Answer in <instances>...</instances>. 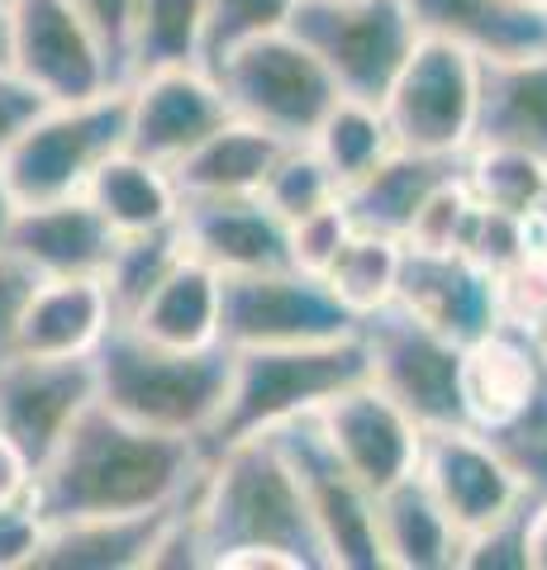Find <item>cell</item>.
I'll return each mask as SVG.
<instances>
[{"instance_id": "cell-30", "label": "cell", "mask_w": 547, "mask_h": 570, "mask_svg": "<svg viewBox=\"0 0 547 570\" xmlns=\"http://www.w3.org/2000/svg\"><path fill=\"white\" fill-rule=\"evenodd\" d=\"M457 176H462V186L471 190L476 205L519 214V219H534V209L547 195V157L515 148V142L476 138L462 153V163H457Z\"/></svg>"}, {"instance_id": "cell-46", "label": "cell", "mask_w": 547, "mask_h": 570, "mask_svg": "<svg viewBox=\"0 0 547 570\" xmlns=\"http://www.w3.org/2000/svg\"><path fill=\"white\" fill-rule=\"evenodd\" d=\"M33 494V461L10 433H0V504H20Z\"/></svg>"}, {"instance_id": "cell-42", "label": "cell", "mask_w": 547, "mask_h": 570, "mask_svg": "<svg viewBox=\"0 0 547 570\" xmlns=\"http://www.w3.org/2000/svg\"><path fill=\"white\" fill-rule=\"evenodd\" d=\"M43 513L33 504V494L20 499V504H0V570H25L33 566L43 547Z\"/></svg>"}, {"instance_id": "cell-43", "label": "cell", "mask_w": 547, "mask_h": 570, "mask_svg": "<svg viewBox=\"0 0 547 570\" xmlns=\"http://www.w3.org/2000/svg\"><path fill=\"white\" fill-rule=\"evenodd\" d=\"M81 10V20L96 29V39L110 52V62L119 67V81L129 77V33H134V10L138 0H72Z\"/></svg>"}, {"instance_id": "cell-9", "label": "cell", "mask_w": 547, "mask_h": 570, "mask_svg": "<svg viewBox=\"0 0 547 570\" xmlns=\"http://www.w3.org/2000/svg\"><path fill=\"white\" fill-rule=\"evenodd\" d=\"M358 328L362 324L333 299L329 285L320 276L295 272V266L224 276L219 343L228 352L329 343V337H348Z\"/></svg>"}, {"instance_id": "cell-36", "label": "cell", "mask_w": 547, "mask_h": 570, "mask_svg": "<svg viewBox=\"0 0 547 570\" xmlns=\"http://www.w3.org/2000/svg\"><path fill=\"white\" fill-rule=\"evenodd\" d=\"M295 10H300V0H209L201 67L215 71L234 48L262 39V33L291 29Z\"/></svg>"}, {"instance_id": "cell-14", "label": "cell", "mask_w": 547, "mask_h": 570, "mask_svg": "<svg viewBox=\"0 0 547 570\" xmlns=\"http://www.w3.org/2000/svg\"><path fill=\"white\" fill-rule=\"evenodd\" d=\"M96 404V356H20L0 352V433H10L33 461L52 456L86 409Z\"/></svg>"}, {"instance_id": "cell-28", "label": "cell", "mask_w": 547, "mask_h": 570, "mask_svg": "<svg viewBox=\"0 0 547 570\" xmlns=\"http://www.w3.org/2000/svg\"><path fill=\"white\" fill-rule=\"evenodd\" d=\"M476 138L515 142L547 157V52L481 58V124Z\"/></svg>"}, {"instance_id": "cell-16", "label": "cell", "mask_w": 547, "mask_h": 570, "mask_svg": "<svg viewBox=\"0 0 547 570\" xmlns=\"http://www.w3.org/2000/svg\"><path fill=\"white\" fill-rule=\"evenodd\" d=\"M129 100V142L125 148L153 157V163H182L201 138H209L234 115L219 91V77L201 62L153 67L125 81Z\"/></svg>"}, {"instance_id": "cell-37", "label": "cell", "mask_w": 547, "mask_h": 570, "mask_svg": "<svg viewBox=\"0 0 547 570\" xmlns=\"http://www.w3.org/2000/svg\"><path fill=\"white\" fill-rule=\"evenodd\" d=\"M457 253L471 257L490 276H505V272H515L519 262L534 257L538 243H534L528 219H519V214L471 205V219H467V234H462V247H457Z\"/></svg>"}, {"instance_id": "cell-23", "label": "cell", "mask_w": 547, "mask_h": 570, "mask_svg": "<svg viewBox=\"0 0 547 570\" xmlns=\"http://www.w3.org/2000/svg\"><path fill=\"white\" fill-rule=\"evenodd\" d=\"M419 33L462 43L476 58H528L547 52V10H524L515 0H404Z\"/></svg>"}, {"instance_id": "cell-52", "label": "cell", "mask_w": 547, "mask_h": 570, "mask_svg": "<svg viewBox=\"0 0 547 570\" xmlns=\"http://www.w3.org/2000/svg\"><path fill=\"white\" fill-rule=\"evenodd\" d=\"M538 347H543V362H547V324L538 328Z\"/></svg>"}, {"instance_id": "cell-1", "label": "cell", "mask_w": 547, "mask_h": 570, "mask_svg": "<svg viewBox=\"0 0 547 570\" xmlns=\"http://www.w3.org/2000/svg\"><path fill=\"white\" fill-rule=\"evenodd\" d=\"M201 471V442L138 428L96 400L33 475V504L43 523L134 519L182 504Z\"/></svg>"}, {"instance_id": "cell-47", "label": "cell", "mask_w": 547, "mask_h": 570, "mask_svg": "<svg viewBox=\"0 0 547 570\" xmlns=\"http://www.w3.org/2000/svg\"><path fill=\"white\" fill-rule=\"evenodd\" d=\"M524 561L528 570H547V494L524 504Z\"/></svg>"}, {"instance_id": "cell-7", "label": "cell", "mask_w": 547, "mask_h": 570, "mask_svg": "<svg viewBox=\"0 0 547 570\" xmlns=\"http://www.w3.org/2000/svg\"><path fill=\"white\" fill-rule=\"evenodd\" d=\"M215 77L228 110L286 142H305L314 124L329 115V105L343 96L295 29L262 33V39L234 48L215 67Z\"/></svg>"}, {"instance_id": "cell-48", "label": "cell", "mask_w": 547, "mask_h": 570, "mask_svg": "<svg viewBox=\"0 0 547 570\" xmlns=\"http://www.w3.org/2000/svg\"><path fill=\"white\" fill-rule=\"evenodd\" d=\"M20 195L10 190V181H6V171H0V247L10 243V228H14V219H20Z\"/></svg>"}, {"instance_id": "cell-5", "label": "cell", "mask_w": 547, "mask_h": 570, "mask_svg": "<svg viewBox=\"0 0 547 570\" xmlns=\"http://www.w3.org/2000/svg\"><path fill=\"white\" fill-rule=\"evenodd\" d=\"M129 142V100L125 86L91 100H67V105H43L39 115L25 124V134L10 142L0 157L10 190L20 205H43V200H67L91 186L96 167L115 157Z\"/></svg>"}, {"instance_id": "cell-26", "label": "cell", "mask_w": 547, "mask_h": 570, "mask_svg": "<svg viewBox=\"0 0 547 570\" xmlns=\"http://www.w3.org/2000/svg\"><path fill=\"white\" fill-rule=\"evenodd\" d=\"M448 176H457V163L391 148L367 176L343 186V209H348L352 228H372V234H391V238L404 243L414 214L423 209V200H429Z\"/></svg>"}, {"instance_id": "cell-11", "label": "cell", "mask_w": 547, "mask_h": 570, "mask_svg": "<svg viewBox=\"0 0 547 570\" xmlns=\"http://www.w3.org/2000/svg\"><path fill=\"white\" fill-rule=\"evenodd\" d=\"M10 6V71L48 105L91 100L115 91L119 67L81 20L72 0H6Z\"/></svg>"}, {"instance_id": "cell-44", "label": "cell", "mask_w": 547, "mask_h": 570, "mask_svg": "<svg viewBox=\"0 0 547 570\" xmlns=\"http://www.w3.org/2000/svg\"><path fill=\"white\" fill-rule=\"evenodd\" d=\"M43 105H48V100H43L39 91H33L29 81H20L10 67L0 71V157L10 153V142L25 134V124H29L33 115H39Z\"/></svg>"}, {"instance_id": "cell-31", "label": "cell", "mask_w": 547, "mask_h": 570, "mask_svg": "<svg viewBox=\"0 0 547 570\" xmlns=\"http://www.w3.org/2000/svg\"><path fill=\"white\" fill-rule=\"evenodd\" d=\"M400 276H404V243L391 234H372V228H352L343 253L333 257V266L324 272V285L362 324V318L395 305Z\"/></svg>"}, {"instance_id": "cell-32", "label": "cell", "mask_w": 547, "mask_h": 570, "mask_svg": "<svg viewBox=\"0 0 547 570\" xmlns=\"http://www.w3.org/2000/svg\"><path fill=\"white\" fill-rule=\"evenodd\" d=\"M314 153L324 157V167L333 171L339 186H352L358 176H367L385 153L395 148L391 124H385L377 100H358V96H339L329 105V115L314 124V134L305 138Z\"/></svg>"}, {"instance_id": "cell-38", "label": "cell", "mask_w": 547, "mask_h": 570, "mask_svg": "<svg viewBox=\"0 0 547 570\" xmlns=\"http://www.w3.org/2000/svg\"><path fill=\"white\" fill-rule=\"evenodd\" d=\"M500 448V456L509 461V471L519 475V485L528 499L547 494V385L538 390L528 409H519L515 419L496 433H486Z\"/></svg>"}, {"instance_id": "cell-35", "label": "cell", "mask_w": 547, "mask_h": 570, "mask_svg": "<svg viewBox=\"0 0 547 570\" xmlns=\"http://www.w3.org/2000/svg\"><path fill=\"white\" fill-rule=\"evenodd\" d=\"M262 205H267L276 219H300V214H314L333 205L343 195V186L333 181V171L324 167V157L310 148V142H286V148L276 153V163L267 171V181H262Z\"/></svg>"}, {"instance_id": "cell-20", "label": "cell", "mask_w": 547, "mask_h": 570, "mask_svg": "<svg viewBox=\"0 0 547 570\" xmlns=\"http://www.w3.org/2000/svg\"><path fill=\"white\" fill-rule=\"evenodd\" d=\"M182 238H186V253L209 262L219 276L291 266V257H286V219H276V214L262 205V195L186 200L182 205Z\"/></svg>"}, {"instance_id": "cell-22", "label": "cell", "mask_w": 547, "mask_h": 570, "mask_svg": "<svg viewBox=\"0 0 547 570\" xmlns=\"http://www.w3.org/2000/svg\"><path fill=\"white\" fill-rule=\"evenodd\" d=\"M219 318H224V276L209 262L186 253L119 324L157 347L201 352V347H224Z\"/></svg>"}, {"instance_id": "cell-21", "label": "cell", "mask_w": 547, "mask_h": 570, "mask_svg": "<svg viewBox=\"0 0 547 570\" xmlns=\"http://www.w3.org/2000/svg\"><path fill=\"white\" fill-rule=\"evenodd\" d=\"M115 234L86 195L25 205L10 228V253L33 276H100L115 257Z\"/></svg>"}, {"instance_id": "cell-6", "label": "cell", "mask_w": 547, "mask_h": 570, "mask_svg": "<svg viewBox=\"0 0 547 570\" xmlns=\"http://www.w3.org/2000/svg\"><path fill=\"white\" fill-rule=\"evenodd\" d=\"M381 115L391 124L395 148L462 163L481 124V58L462 43L419 33L395 81L385 86Z\"/></svg>"}, {"instance_id": "cell-17", "label": "cell", "mask_w": 547, "mask_h": 570, "mask_svg": "<svg viewBox=\"0 0 547 570\" xmlns=\"http://www.w3.org/2000/svg\"><path fill=\"white\" fill-rule=\"evenodd\" d=\"M547 385V362L534 328H519L500 318L496 328L462 343L457 362V395H462V423L496 433L528 409V400Z\"/></svg>"}, {"instance_id": "cell-3", "label": "cell", "mask_w": 547, "mask_h": 570, "mask_svg": "<svg viewBox=\"0 0 547 570\" xmlns=\"http://www.w3.org/2000/svg\"><path fill=\"white\" fill-rule=\"evenodd\" d=\"M228 376H234L228 347H157L125 324H115L96 347V400L119 419L167 438L205 442L224 409Z\"/></svg>"}, {"instance_id": "cell-4", "label": "cell", "mask_w": 547, "mask_h": 570, "mask_svg": "<svg viewBox=\"0 0 547 570\" xmlns=\"http://www.w3.org/2000/svg\"><path fill=\"white\" fill-rule=\"evenodd\" d=\"M367 381V347L362 333L329 337V343H295V347H248L234 352V376L209 438L201 442L205 456L243 438L276 433L295 419H310L339 390Z\"/></svg>"}, {"instance_id": "cell-39", "label": "cell", "mask_w": 547, "mask_h": 570, "mask_svg": "<svg viewBox=\"0 0 547 570\" xmlns=\"http://www.w3.org/2000/svg\"><path fill=\"white\" fill-rule=\"evenodd\" d=\"M348 238H352V219H348L343 195H339L333 205L314 209V214H300V219L286 224V257H291L295 272L324 281V272L333 266V257L343 253Z\"/></svg>"}, {"instance_id": "cell-41", "label": "cell", "mask_w": 547, "mask_h": 570, "mask_svg": "<svg viewBox=\"0 0 547 570\" xmlns=\"http://www.w3.org/2000/svg\"><path fill=\"white\" fill-rule=\"evenodd\" d=\"M457 566L462 570H528V561H524V509L481 528V532H471V538H462Z\"/></svg>"}, {"instance_id": "cell-2", "label": "cell", "mask_w": 547, "mask_h": 570, "mask_svg": "<svg viewBox=\"0 0 547 570\" xmlns=\"http://www.w3.org/2000/svg\"><path fill=\"white\" fill-rule=\"evenodd\" d=\"M196 528L205 542V566L228 551L267 547L291 557L300 570H324L305 494L272 433L228 442L205 456L196 480Z\"/></svg>"}, {"instance_id": "cell-12", "label": "cell", "mask_w": 547, "mask_h": 570, "mask_svg": "<svg viewBox=\"0 0 547 570\" xmlns=\"http://www.w3.org/2000/svg\"><path fill=\"white\" fill-rule=\"evenodd\" d=\"M362 347H367V376L410 414L423 433L429 428L462 423V395H457V362L462 343L419 324L410 309H381L362 318Z\"/></svg>"}, {"instance_id": "cell-24", "label": "cell", "mask_w": 547, "mask_h": 570, "mask_svg": "<svg viewBox=\"0 0 547 570\" xmlns=\"http://www.w3.org/2000/svg\"><path fill=\"white\" fill-rule=\"evenodd\" d=\"M81 195L96 205V214L110 224L115 238L176 228L182 224V205H186L172 167L153 163V157L134 153V148H119L115 157H105Z\"/></svg>"}, {"instance_id": "cell-13", "label": "cell", "mask_w": 547, "mask_h": 570, "mask_svg": "<svg viewBox=\"0 0 547 570\" xmlns=\"http://www.w3.org/2000/svg\"><path fill=\"white\" fill-rule=\"evenodd\" d=\"M414 475L438 499V509L448 513L457 538H471V532L500 523L528 504L519 475L509 471L500 448L471 423L429 428Z\"/></svg>"}, {"instance_id": "cell-50", "label": "cell", "mask_w": 547, "mask_h": 570, "mask_svg": "<svg viewBox=\"0 0 547 570\" xmlns=\"http://www.w3.org/2000/svg\"><path fill=\"white\" fill-rule=\"evenodd\" d=\"M10 67V6L0 0V71Z\"/></svg>"}, {"instance_id": "cell-33", "label": "cell", "mask_w": 547, "mask_h": 570, "mask_svg": "<svg viewBox=\"0 0 547 570\" xmlns=\"http://www.w3.org/2000/svg\"><path fill=\"white\" fill-rule=\"evenodd\" d=\"M205 14H209V0H138L134 33H129V77L153 67L201 62Z\"/></svg>"}, {"instance_id": "cell-34", "label": "cell", "mask_w": 547, "mask_h": 570, "mask_svg": "<svg viewBox=\"0 0 547 570\" xmlns=\"http://www.w3.org/2000/svg\"><path fill=\"white\" fill-rule=\"evenodd\" d=\"M182 257H186L182 224H176V228H157V234H138V238H119L110 266L100 272L105 291H110V299H115V314L125 318Z\"/></svg>"}, {"instance_id": "cell-40", "label": "cell", "mask_w": 547, "mask_h": 570, "mask_svg": "<svg viewBox=\"0 0 547 570\" xmlns=\"http://www.w3.org/2000/svg\"><path fill=\"white\" fill-rule=\"evenodd\" d=\"M471 205L476 200L462 186V176H448L414 214L410 234H404V247H410V253H457V247H462V234H467V219H471Z\"/></svg>"}, {"instance_id": "cell-51", "label": "cell", "mask_w": 547, "mask_h": 570, "mask_svg": "<svg viewBox=\"0 0 547 570\" xmlns=\"http://www.w3.org/2000/svg\"><path fill=\"white\" fill-rule=\"evenodd\" d=\"M515 6H524V10H547V0H515Z\"/></svg>"}, {"instance_id": "cell-49", "label": "cell", "mask_w": 547, "mask_h": 570, "mask_svg": "<svg viewBox=\"0 0 547 570\" xmlns=\"http://www.w3.org/2000/svg\"><path fill=\"white\" fill-rule=\"evenodd\" d=\"M528 228H534V243H538V253H547V195H543V205L534 209V219H528Z\"/></svg>"}, {"instance_id": "cell-10", "label": "cell", "mask_w": 547, "mask_h": 570, "mask_svg": "<svg viewBox=\"0 0 547 570\" xmlns=\"http://www.w3.org/2000/svg\"><path fill=\"white\" fill-rule=\"evenodd\" d=\"M286 452L291 471L305 494V513L320 542L324 570H381L377 542V494L329 452L314 419H295L272 433Z\"/></svg>"}, {"instance_id": "cell-18", "label": "cell", "mask_w": 547, "mask_h": 570, "mask_svg": "<svg viewBox=\"0 0 547 570\" xmlns=\"http://www.w3.org/2000/svg\"><path fill=\"white\" fill-rule=\"evenodd\" d=\"M395 305L452 343H471L500 324V285L462 253H410L404 247Z\"/></svg>"}, {"instance_id": "cell-29", "label": "cell", "mask_w": 547, "mask_h": 570, "mask_svg": "<svg viewBox=\"0 0 547 570\" xmlns=\"http://www.w3.org/2000/svg\"><path fill=\"white\" fill-rule=\"evenodd\" d=\"M172 509L134 513V519L48 523L33 566L39 570H144L157 532H163V523L172 519Z\"/></svg>"}, {"instance_id": "cell-25", "label": "cell", "mask_w": 547, "mask_h": 570, "mask_svg": "<svg viewBox=\"0 0 547 570\" xmlns=\"http://www.w3.org/2000/svg\"><path fill=\"white\" fill-rule=\"evenodd\" d=\"M286 138L267 134L253 119L228 115L209 138H201L182 163H172V176L182 186V200H219V195H257L276 153Z\"/></svg>"}, {"instance_id": "cell-27", "label": "cell", "mask_w": 547, "mask_h": 570, "mask_svg": "<svg viewBox=\"0 0 547 570\" xmlns=\"http://www.w3.org/2000/svg\"><path fill=\"white\" fill-rule=\"evenodd\" d=\"M377 542L381 570H448L457 566V547H462L419 475L377 494Z\"/></svg>"}, {"instance_id": "cell-15", "label": "cell", "mask_w": 547, "mask_h": 570, "mask_svg": "<svg viewBox=\"0 0 547 570\" xmlns=\"http://www.w3.org/2000/svg\"><path fill=\"white\" fill-rule=\"evenodd\" d=\"M314 428L329 442V452L362 480L372 494L400 485L419 471L423 428L367 376L358 385L339 390L324 409H314Z\"/></svg>"}, {"instance_id": "cell-45", "label": "cell", "mask_w": 547, "mask_h": 570, "mask_svg": "<svg viewBox=\"0 0 547 570\" xmlns=\"http://www.w3.org/2000/svg\"><path fill=\"white\" fill-rule=\"evenodd\" d=\"M33 281L39 276L10 247H0V352H10V337H14V324H20V309L33 291Z\"/></svg>"}, {"instance_id": "cell-19", "label": "cell", "mask_w": 547, "mask_h": 570, "mask_svg": "<svg viewBox=\"0 0 547 570\" xmlns=\"http://www.w3.org/2000/svg\"><path fill=\"white\" fill-rule=\"evenodd\" d=\"M119 324L105 276H39L14 324L10 352L20 356H96Z\"/></svg>"}, {"instance_id": "cell-8", "label": "cell", "mask_w": 547, "mask_h": 570, "mask_svg": "<svg viewBox=\"0 0 547 570\" xmlns=\"http://www.w3.org/2000/svg\"><path fill=\"white\" fill-rule=\"evenodd\" d=\"M291 29L343 96L377 105L419 39L404 0H300Z\"/></svg>"}]
</instances>
